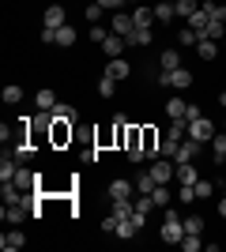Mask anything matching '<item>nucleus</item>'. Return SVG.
Masks as SVG:
<instances>
[{
    "instance_id": "obj_4",
    "label": "nucleus",
    "mask_w": 226,
    "mask_h": 252,
    "mask_svg": "<svg viewBox=\"0 0 226 252\" xmlns=\"http://www.w3.org/2000/svg\"><path fill=\"white\" fill-rule=\"evenodd\" d=\"M159 87H177V91H185V87H193V72H189V68L162 72V75H159Z\"/></svg>"
},
{
    "instance_id": "obj_25",
    "label": "nucleus",
    "mask_w": 226,
    "mask_h": 252,
    "mask_svg": "<svg viewBox=\"0 0 226 252\" xmlns=\"http://www.w3.org/2000/svg\"><path fill=\"white\" fill-rule=\"evenodd\" d=\"M53 121L72 125V121H75V109H72V105H65V102H57V105H53Z\"/></svg>"
},
{
    "instance_id": "obj_41",
    "label": "nucleus",
    "mask_w": 226,
    "mask_h": 252,
    "mask_svg": "<svg viewBox=\"0 0 226 252\" xmlns=\"http://www.w3.org/2000/svg\"><path fill=\"white\" fill-rule=\"evenodd\" d=\"M102 11H106L102 4H87V19H91V23H98V19H102Z\"/></svg>"
},
{
    "instance_id": "obj_32",
    "label": "nucleus",
    "mask_w": 226,
    "mask_h": 252,
    "mask_svg": "<svg viewBox=\"0 0 226 252\" xmlns=\"http://www.w3.org/2000/svg\"><path fill=\"white\" fill-rule=\"evenodd\" d=\"M113 87H117V79L102 72V79H98V94H102V98H109V94H113Z\"/></svg>"
},
{
    "instance_id": "obj_33",
    "label": "nucleus",
    "mask_w": 226,
    "mask_h": 252,
    "mask_svg": "<svg viewBox=\"0 0 226 252\" xmlns=\"http://www.w3.org/2000/svg\"><path fill=\"white\" fill-rule=\"evenodd\" d=\"M207 23H211V19H207V11H204V8L196 11V15H189V27H193V31H200V34H204Z\"/></svg>"
},
{
    "instance_id": "obj_35",
    "label": "nucleus",
    "mask_w": 226,
    "mask_h": 252,
    "mask_svg": "<svg viewBox=\"0 0 226 252\" xmlns=\"http://www.w3.org/2000/svg\"><path fill=\"white\" fill-rule=\"evenodd\" d=\"M34 102H38V109H53V105H57V94H53V91H38V98H34Z\"/></svg>"
},
{
    "instance_id": "obj_44",
    "label": "nucleus",
    "mask_w": 226,
    "mask_h": 252,
    "mask_svg": "<svg viewBox=\"0 0 226 252\" xmlns=\"http://www.w3.org/2000/svg\"><path fill=\"white\" fill-rule=\"evenodd\" d=\"M196 117H204V113H200V105H196V102H189V113H185V125H189V121H196Z\"/></svg>"
},
{
    "instance_id": "obj_10",
    "label": "nucleus",
    "mask_w": 226,
    "mask_h": 252,
    "mask_svg": "<svg viewBox=\"0 0 226 252\" xmlns=\"http://www.w3.org/2000/svg\"><path fill=\"white\" fill-rule=\"evenodd\" d=\"M109 31H113V34H121V38H129V34L136 31V23H132V15L117 11V15H113V23H109Z\"/></svg>"
},
{
    "instance_id": "obj_29",
    "label": "nucleus",
    "mask_w": 226,
    "mask_h": 252,
    "mask_svg": "<svg viewBox=\"0 0 226 252\" xmlns=\"http://www.w3.org/2000/svg\"><path fill=\"white\" fill-rule=\"evenodd\" d=\"M0 98H4V102H8V105H15V102H23V87H15V83H8V87H4V91H0Z\"/></svg>"
},
{
    "instance_id": "obj_34",
    "label": "nucleus",
    "mask_w": 226,
    "mask_h": 252,
    "mask_svg": "<svg viewBox=\"0 0 226 252\" xmlns=\"http://www.w3.org/2000/svg\"><path fill=\"white\" fill-rule=\"evenodd\" d=\"M181 249H185V252H196V249H204L200 233H185V237H181Z\"/></svg>"
},
{
    "instance_id": "obj_13",
    "label": "nucleus",
    "mask_w": 226,
    "mask_h": 252,
    "mask_svg": "<svg viewBox=\"0 0 226 252\" xmlns=\"http://www.w3.org/2000/svg\"><path fill=\"white\" fill-rule=\"evenodd\" d=\"M106 75H113V79H129V75H132V68H129V61L113 57V61H106Z\"/></svg>"
},
{
    "instance_id": "obj_2",
    "label": "nucleus",
    "mask_w": 226,
    "mask_h": 252,
    "mask_svg": "<svg viewBox=\"0 0 226 252\" xmlns=\"http://www.w3.org/2000/svg\"><path fill=\"white\" fill-rule=\"evenodd\" d=\"M143 219H147V215H140V211H132L129 219H117V237L121 241H132V237L143 230Z\"/></svg>"
},
{
    "instance_id": "obj_30",
    "label": "nucleus",
    "mask_w": 226,
    "mask_h": 252,
    "mask_svg": "<svg viewBox=\"0 0 226 252\" xmlns=\"http://www.w3.org/2000/svg\"><path fill=\"white\" fill-rule=\"evenodd\" d=\"M177 147H181V143L166 136V139H162V143H159V158H177Z\"/></svg>"
},
{
    "instance_id": "obj_3",
    "label": "nucleus",
    "mask_w": 226,
    "mask_h": 252,
    "mask_svg": "<svg viewBox=\"0 0 226 252\" xmlns=\"http://www.w3.org/2000/svg\"><path fill=\"white\" fill-rule=\"evenodd\" d=\"M215 121H207V117H196V121H189V136L193 139H200V143H211L215 139Z\"/></svg>"
},
{
    "instance_id": "obj_28",
    "label": "nucleus",
    "mask_w": 226,
    "mask_h": 252,
    "mask_svg": "<svg viewBox=\"0 0 226 252\" xmlns=\"http://www.w3.org/2000/svg\"><path fill=\"white\" fill-rule=\"evenodd\" d=\"M34 181H38V177H34L31 169H23V166H19V173H15V185H19L23 192H31V189H34Z\"/></svg>"
},
{
    "instance_id": "obj_1",
    "label": "nucleus",
    "mask_w": 226,
    "mask_h": 252,
    "mask_svg": "<svg viewBox=\"0 0 226 252\" xmlns=\"http://www.w3.org/2000/svg\"><path fill=\"white\" fill-rule=\"evenodd\" d=\"M185 237V219L177 211H166V222H162V241L166 245H181Z\"/></svg>"
},
{
    "instance_id": "obj_48",
    "label": "nucleus",
    "mask_w": 226,
    "mask_h": 252,
    "mask_svg": "<svg viewBox=\"0 0 226 252\" xmlns=\"http://www.w3.org/2000/svg\"><path fill=\"white\" fill-rule=\"evenodd\" d=\"M223 49H226V38H223Z\"/></svg>"
},
{
    "instance_id": "obj_6",
    "label": "nucleus",
    "mask_w": 226,
    "mask_h": 252,
    "mask_svg": "<svg viewBox=\"0 0 226 252\" xmlns=\"http://www.w3.org/2000/svg\"><path fill=\"white\" fill-rule=\"evenodd\" d=\"M0 215H4V222H11V226H19V222L27 219V215H31V200H19V203H4V211H0Z\"/></svg>"
},
{
    "instance_id": "obj_24",
    "label": "nucleus",
    "mask_w": 226,
    "mask_h": 252,
    "mask_svg": "<svg viewBox=\"0 0 226 252\" xmlns=\"http://www.w3.org/2000/svg\"><path fill=\"white\" fill-rule=\"evenodd\" d=\"M155 185H159V181L151 177V169H147V173H136V192H143V196H151V192H155Z\"/></svg>"
},
{
    "instance_id": "obj_5",
    "label": "nucleus",
    "mask_w": 226,
    "mask_h": 252,
    "mask_svg": "<svg viewBox=\"0 0 226 252\" xmlns=\"http://www.w3.org/2000/svg\"><path fill=\"white\" fill-rule=\"evenodd\" d=\"M151 177L159 181V185L173 181L177 177V162H173V158H155V162H151Z\"/></svg>"
},
{
    "instance_id": "obj_31",
    "label": "nucleus",
    "mask_w": 226,
    "mask_h": 252,
    "mask_svg": "<svg viewBox=\"0 0 226 252\" xmlns=\"http://www.w3.org/2000/svg\"><path fill=\"white\" fill-rule=\"evenodd\" d=\"M57 45H75V31L68 27V23H65V27H57Z\"/></svg>"
},
{
    "instance_id": "obj_9",
    "label": "nucleus",
    "mask_w": 226,
    "mask_h": 252,
    "mask_svg": "<svg viewBox=\"0 0 226 252\" xmlns=\"http://www.w3.org/2000/svg\"><path fill=\"white\" fill-rule=\"evenodd\" d=\"M68 23V15H65V8H61V4H49V8H45V15H42V27H65Z\"/></svg>"
},
{
    "instance_id": "obj_37",
    "label": "nucleus",
    "mask_w": 226,
    "mask_h": 252,
    "mask_svg": "<svg viewBox=\"0 0 226 252\" xmlns=\"http://www.w3.org/2000/svg\"><path fill=\"white\" fill-rule=\"evenodd\" d=\"M193 189H196V200H207V196L215 192V185H211V181H196Z\"/></svg>"
},
{
    "instance_id": "obj_18",
    "label": "nucleus",
    "mask_w": 226,
    "mask_h": 252,
    "mask_svg": "<svg viewBox=\"0 0 226 252\" xmlns=\"http://www.w3.org/2000/svg\"><path fill=\"white\" fill-rule=\"evenodd\" d=\"M177 181H181V185H196V181H200L193 162H177Z\"/></svg>"
},
{
    "instance_id": "obj_38",
    "label": "nucleus",
    "mask_w": 226,
    "mask_h": 252,
    "mask_svg": "<svg viewBox=\"0 0 226 252\" xmlns=\"http://www.w3.org/2000/svg\"><path fill=\"white\" fill-rule=\"evenodd\" d=\"M106 38H109V31L102 27V23H95V27H91V42H95V45H102Z\"/></svg>"
},
{
    "instance_id": "obj_21",
    "label": "nucleus",
    "mask_w": 226,
    "mask_h": 252,
    "mask_svg": "<svg viewBox=\"0 0 226 252\" xmlns=\"http://www.w3.org/2000/svg\"><path fill=\"white\" fill-rule=\"evenodd\" d=\"M15 162H19V158H0V181H15V173H19V166H15Z\"/></svg>"
},
{
    "instance_id": "obj_17",
    "label": "nucleus",
    "mask_w": 226,
    "mask_h": 252,
    "mask_svg": "<svg viewBox=\"0 0 226 252\" xmlns=\"http://www.w3.org/2000/svg\"><path fill=\"white\" fill-rule=\"evenodd\" d=\"M177 19V8H173L170 0H159V8H155V23H173Z\"/></svg>"
},
{
    "instance_id": "obj_8",
    "label": "nucleus",
    "mask_w": 226,
    "mask_h": 252,
    "mask_svg": "<svg viewBox=\"0 0 226 252\" xmlns=\"http://www.w3.org/2000/svg\"><path fill=\"white\" fill-rule=\"evenodd\" d=\"M132 192H136V181H125V177L109 181V200H132Z\"/></svg>"
},
{
    "instance_id": "obj_45",
    "label": "nucleus",
    "mask_w": 226,
    "mask_h": 252,
    "mask_svg": "<svg viewBox=\"0 0 226 252\" xmlns=\"http://www.w3.org/2000/svg\"><path fill=\"white\" fill-rule=\"evenodd\" d=\"M98 4H102V8H113V11H117L121 4H125V0H98Z\"/></svg>"
},
{
    "instance_id": "obj_23",
    "label": "nucleus",
    "mask_w": 226,
    "mask_h": 252,
    "mask_svg": "<svg viewBox=\"0 0 226 252\" xmlns=\"http://www.w3.org/2000/svg\"><path fill=\"white\" fill-rule=\"evenodd\" d=\"M196 53H200L204 61H215V57H219V42H211V38H200V45H196Z\"/></svg>"
},
{
    "instance_id": "obj_20",
    "label": "nucleus",
    "mask_w": 226,
    "mask_h": 252,
    "mask_svg": "<svg viewBox=\"0 0 226 252\" xmlns=\"http://www.w3.org/2000/svg\"><path fill=\"white\" fill-rule=\"evenodd\" d=\"M177 45H185V49H196V45H200V31H193V27L177 31Z\"/></svg>"
},
{
    "instance_id": "obj_46",
    "label": "nucleus",
    "mask_w": 226,
    "mask_h": 252,
    "mask_svg": "<svg viewBox=\"0 0 226 252\" xmlns=\"http://www.w3.org/2000/svg\"><path fill=\"white\" fill-rule=\"evenodd\" d=\"M219 215H223V219H226V196H223V200H219Z\"/></svg>"
},
{
    "instance_id": "obj_49",
    "label": "nucleus",
    "mask_w": 226,
    "mask_h": 252,
    "mask_svg": "<svg viewBox=\"0 0 226 252\" xmlns=\"http://www.w3.org/2000/svg\"><path fill=\"white\" fill-rule=\"evenodd\" d=\"M223 166H226V158H223Z\"/></svg>"
},
{
    "instance_id": "obj_39",
    "label": "nucleus",
    "mask_w": 226,
    "mask_h": 252,
    "mask_svg": "<svg viewBox=\"0 0 226 252\" xmlns=\"http://www.w3.org/2000/svg\"><path fill=\"white\" fill-rule=\"evenodd\" d=\"M68 136H72V125H65V121H57V132H53V139H57V143H65Z\"/></svg>"
},
{
    "instance_id": "obj_50",
    "label": "nucleus",
    "mask_w": 226,
    "mask_h": 252,
    "mask_svg": "<svg viewBox=\"0 0 226 252\" xmlns=\"http://www.w3.org/2000/svg\"><path fill=\"white\" fill-rule=\"evenodd\" d=\"M129 4H132V0H129Z\"/></svg>"
},
{
    "instance_id": "obj_36",
    "label": "nucleus",
    "mask_w": 226,
    "mask_h": 252,
    "mask_svg": "<svg viewBox=\"0 0 226 252\" xmlns=\"http://www.w3.org/2000/svg\"><path fill=\"white\" fill-rule=\"evenodd\" d=\"M185 233H204V219H200V215H189V219H185Z\"/></svg>"
},
{
    "instance_id": "obj_16",
    "label": "nucleus",
    "mask_w": 226,
    "mask_h": 252,
    "mask_svg": "<svg viewBox=\"0 0 226 252\" xmlns=\"http://www.w3.org/2000/svg\"><path fill=\"white\" fill-rule=\"evenodd\" d=\"M185 113H189V102H185V98H170V102H166V117H170V121H185Z\"/></svg>"
},
{
    "instance_id": "obj_26",
    "label": "nucleus",
    "mask_w": 226,
    "mask_h": 252,
    "mask_svg": "<svg viewBox=\"0 0 226 252\" xmlns=\"http://www.w3.org/2000/svg\"><path fill=\"white\" fill-rule=\"evenodd\" d=\"M173 8H177V15H181V19H189V15H196V11H200V0H177Z\"/></svg>"
},
{
    "instance_id": "obj_7",
    "label": "nucleus",
    "mask_w": 226,
    "mask_h": 252,
    "mask_svg": "<svg viewBox=\"0 0 226 252\" xmlns=\"http://www.w3.org/2000/svg\"><path fill=\"white\" fill-rule=\"evenodd\" d=\"M200 151H204V143H200V139L185 136V139H181V147H177V158H173V162H193Z\"/></svg>"
},
{
    "instance_id": "obj_40",
    "label": "nucleus",
    "mask_w": 226,
    "mask_h": 252,
    "mask_svg": "<svg viewBox=\"0 0 226 252\" xmlns=\"http://www.w3.org/2000/svg\"><path fill=\"white\" fill-rule=\"evenodd\" d=\"M177 200H181V203H193V200H196V189H193V185H181V192H177Z\"/></svg>"
},
{
    "instance_id": "obj_42",
    "label": "nucleus",
    "mask_w": 226,
    "mask_h": 252,
    "mask_svg": "<svg viewBox=\"0 0 226 252\" xmlns=\"http://www.w3.org/2000/svg\"><path fill=\"white\" fill-rule=\"evenodd\" d=\"M11 155L19 158V162H27V158H31V155H34V151H31V147H27V143H15V151H11Z\"/></svg>"
},
{
    "instance_id": "obj_15",
    "label": "nucleus",
    "mask_w": 226,
    "mask_h": 252,
    "mask_svg": "<svg viewBox=\"0 0 226 252\" xmlns=\"http://www.w3.org/2000/svg\"><path fill=\"white\" fill-rule=\"evenodd\" d=\"M132 23H136V27H155V8L136 4V8H132Z\"/></svg>"
},
{
    "instance_id": "obj_11",
    "label": "nucleus",
    "mask_w": 226,
    "mask_h": 252,
    "mask_svg": "<svg viewBox=\"0 0 226 252\" xmlns=\"http://www.w3.org/2000/svg\"><path fill=\"white\" fill-rule=\"evenodd\" d=\"M23 245H27V237H23V230H8L4 237H0V249L4 252H19Z\"/></svg>"
},
{
    "instance_id": "obj_14",
    "label": "nucleus",
    "mask_w": 226,
    "mask_h": 252,
    "mask_svg": "<svg viewBox=\"0 0 226 252\" xmlns=\"http://www.w3.org/2000/svg\"><path fill=\"white\" fill-rule=\"evenodd\" d=\"M159 68H162V72L181 68V53H177V49H162V53H159Z\"/></svg>"
},
{
    "instance_id": "obj_19",
    "label": "nucleus",
    "mask_w": 226,
    "mask_h": 252,
    "mask_svg": "<svg viewBox=\"0 0 226 252\" xmlns=\"http://www.w3.org/2000/svg\"><path fill=\"white\" fill-rule=\"evenodd\" d=\"M151 38H155V31H151V27H136L125 42H129V45H151Z\"/></svg>"
},
{
    "instance_id": "obj_12",
    "label": "nucleus",
    "mask_w": 226,
    "mask_h": 252,
    "mask_svg": "<svg viewBox=\"0 0 226 252\" xmlns=\"http://www.w3.org/2000/svg\"><path fill=\"white\" fill-rule=\"evenodd\" d=\"M125 45H129V42H125L121 34H109L106 42H102V53H106L109 61H113V57H121V53H125Z\"/></svg>"
},
{
    "instance_id": "obj_27",
    "label": "nucleus",
    "mask_w": 226,
    "mask_h": 252,
    "mask_svg": "<svg viewBox=\"0 0 226 252\" xmlns=\"http://www.w3.org/2000/svg\"><path fill=\"white\" fill-rule=\"evenodd\" d=\"M211 151H215V162H223V158H226V128H223V132H215V139H211Z\"/></svg>"
},
{
    "instance_id": "obj_43",
    "label": "nucleus",
    "mask_w": 226,
    "mask_h": 252,
    "mask_svg": "<svg viewBox=\"0 0 226 252\" xmlns=\"http://www.w3.org/2000/svg\"><path fill=\"white\" fill-rule=\"evenodd\" d=\"M102 230H106V233H117V215H106V219H102Z\"/></svg>"
},
{
    "instance_id": "obj_47",
    "label": "nucleus",
    "mask_w": 226,
    "mask_h": 252,
    "mask_svg": "<svg viewBox=\"0 0 226 252\" xmlns=\"http://www.w3.org/2000/svg\"><path fill=\"white\" fill-rule=\"evenodd\" d=\"M219 102H223V105H226V87H223V91H219Z\"/></svg>"
},
{
    "instance_id": "obj_22",
    "label": "nucleus",
    "mask_w": 226,
    "mask_h": 252,
    "mask_svg": "<svg viewBox=\"0 0 226 252\" xmlns=\"http://www.w3.org/2000/svg\"><path fill=\"white\" fill-rule=\"evenodd\" d=\"M151 200H155V207H170V203H173V192L166 189V185H155V192H151Z\"/></svg>"
}]
</instances>
